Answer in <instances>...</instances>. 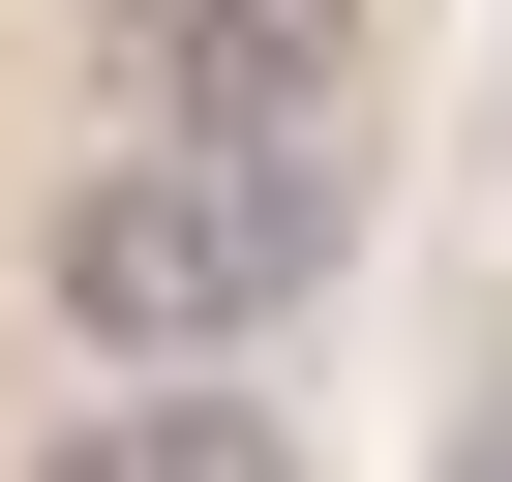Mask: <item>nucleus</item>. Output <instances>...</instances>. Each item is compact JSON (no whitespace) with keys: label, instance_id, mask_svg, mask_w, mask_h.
I'll return each mask as SVG.
<instances>
[{"label":"nucleus","instance_id":"obj_1","mask_svg":"<svg viewBox=\"0 0 512 482\" xmlns=\"http://www.w3.org/2000/svg\"><path fill=\"white\" fill-rule=\"evenodd\" d=\"M302 272H332V151H91V181L31 211V302H61V362H121V392H211Z\"/></svg>","mask_w":512,"mask_h":482},{"label":"nucleus","instance_id":"obj_2","mask_svg":"<svg viewBox=\"0 0 512 482\" xmlns=\"http://www.w3.org/2000/svg\"><path fill=\"white\" fill-rule=\"evenodd\" d=\"M121 151H332L362 121V0H61Z\"/></svg>","mask_w":512,"mask_h":482},{"label":"nucleus","instance_id":"obj_3","mask_svg":"<svg viewBox=\"0 0 512 482\" xmlns=\"http://www.w3.org/2000/svg\"><path fill=\"white\" fill-rule=\"evenodd\" d=\"M0 482H302V422H272V392L211 362V392H91V422H31Z\"/></svg>","mask_w":512,"mask_h":482}]
</instances>
